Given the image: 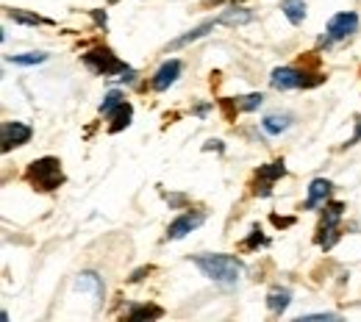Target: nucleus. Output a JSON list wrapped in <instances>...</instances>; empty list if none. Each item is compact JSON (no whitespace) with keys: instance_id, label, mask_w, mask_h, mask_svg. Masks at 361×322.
I'll use <instances>...</instances> for the list:
<instances>
[{"instance_id":"obj_1","label":"nucleus","mask_w":361,"mask_h":322,"mask_svg":"<svg viewBox=\"0 0 361 322\" xmlns=\"http://www.w3.org/2000/svg\"><path fill=\"white\" fill-rule=\"evenodd\" d=\"M195 264L201 267V272H203L206 278H212V281L220 283V286H234V283H239L242 264H239V258H234V256H225V253H217V256H195Z\"/></svg>"},{"instance_id":"obj_2","label":"nucleus","mask_w":361,"mask_h":322,"mask_svg":"<svg viewBox=\"0 0 361 322\" xmlns=\"http://www.w3.org/2000/svg\"><path fill=\"white\" fill-rule=\"evenodd\" d=\"M26 178H28V184H31L34 189H39V192H53V189H59V187L64 184L62 161L53 158V155H45V158L34 161V164L28 167Z\"/></svg>"},{"instance_id":"obj_3","label":"nucleus","mask_w":361,"mask_h":322,"mask_svg":"<svg viewBox=\"0 0 361 322\" xmlns=\"http://www.w3.org/2000/svg\"><path fill=\"white\" fill-rule=\"evenodd\" d=\"M84 64L92 70V73H98V75H125L131 67H125L109 48H95V50H89V53H84Z\"/></svg>"},{"instance_id":"obj_4","label":"nucleus","mask_w":361,"mask_h":322,"mask_svg":"<svg viewBox=\"0 0 361 322\" xmlns=\"http://www.w3.org/2000/svg\"><path fill=\"white\" fill-rule=\"evenodd\" d=\"M342 211H344L342 203H328V206H325V214H322V222H320V236H317L320 247L328 250V247H333V242L339 239L336 225H339V220H342Z\"/></svg>"},{"instance_id":"obj_5","label":"nucleus","mask_w":361,"mask_h":322,"mask_svg":"<svg viewBox=\"0 0 361 322\" xmlns=\"http://www.w3.org/2000/svg\"><path fill=\"white\" fill-rule=\"evenodd\" d=\"M355 28H358V15H353V12H339V15H333L331 23H328V42H342V39L353 37Z\"/></svg>"},{"instance_id":"obj_6","label":"nucleus","mask_w":361,"mask_h":322,"mask_svg":"<svg viewBox=\"0 0 361 322\" xmlns=\"http://www.w3.org/2000/svg\"><path fill=\"white\" fill-rule=\"evenodd\" d=\"M31 128L26 125V122H15V120H9V122H3V128H0V142H3V150L9 153V150H15V147H23L28 139H31Z\"/></svg>"},{"instance_id":"obj_7","label":"nucleus","mask_w":361,"mask_h":322,"mask_svg":"<svg viewBox=\"0 0 361 322\" xmlns=\"http://www.w3.org/2000/svg\"><path fill=\"white\" fill-rule=\"evenodd\" d=\"M203 211H187V214H180L175 222H169L167 228V239H184L187 234H192L195 228L203 225Z\"/></svg>"},{"instance_id":"obj_8","label":"nucleus","mask_w":361,"mask_h":322,"mask_svg":"<svg viewBox=\"0 0 361 322\" xmlns=\"http://www.w3.org/2000/svg\"><path fill=\"white\" fill-rule=\"evenodd\" d=\"M308 75L306 73H300V70H295V67H278V70H272V78H270V84L275 86V89H300V86H308L311 81H306Z\"/></svg>"},{"instance_id":"obj_9","label":"nucleus","mask_w":361,"mask_h":322,"mask_svg":"<svg viewBox=\"0 0 361 322\" xmlns=\"http://www.w3.org/2000/svg\"><path fill=\"white\" fill-rule=\"evenodd\" d=\"M281 176H286V167H284V161H275V164H267V167H259V176H256V195H261V198H267L270 195V189H272V184L281 178Z\"/></svg>"},{"instance_id":"obj_10","label":"nucleus","mask_w":361,"mask_h":322,"mask_svg":"<svg viewBox=\"0 0 361 322\" xmlns=\"http://www.w3.org/2000/svg\"><path fill=\"white\" fill-rule=\"evenodd\" d=\"M178 75H180V61H178V59L164 61V64L156 70V75H153V89H156V92L169 89V86L178 81Z\"/></svg>"},{"instance_id":"obj_11","label":"nucleus","mask_w":361,"mask_h":322,"mask_svg":"<svg viewBox=\"0 0 361 322\" xmlns=\"http://www.w3.org/2000/svg\"><path fill=\"white\" fill-rule=\"evenodd\" d=\"M328 195H331V181H325V178H317V181H311V187H308V198H306V209L325 206Z\"/></svg>"},{"instance_id":"obj_12","label":"nucleus","mask_w":361,"mask_h":322,"mask_svg":"<svg viewBox=\"0 0 361 322\" xmlns=\"http://www.w3.org/2000/svg\"><path fill=\"white\" fill-rule=\"evenodd\" d=\"M250 20H253V15H250L248 9H242V6H231V9H225V12L220 15L217 23H223V26H245V23H250Z\"/></svg>"},{"instance_id":"obj_13","label":"nucleus","mask_w":361,"mask_h":322,"mask_svg":"<svg viewBox=\"0 0 361 322\" xmlns=\"http://www.w3.org/2000/svg\"><path fill=\"white\" fill-rule=\"evenodd\" d=\"M75 289L78 292H92L95 297H103V283H100V278L95 272H81L75 278Z\"/></svg>"},{"instance_id":"obj_14","label":"nucleus","mask_w":361,"mask_h":322,"mask_svg":"<svg viewBox=\"0 0 361 322\" xmlns=\"http://www.w3.org/2000/svg\"><path fill=\"white\" fill-rule=\"evenodd\" d=\"M281 9L286 15V20L295 23V26H300L306 20V3H303V0H284Z\"/></svg>"},{"instance_id":"obj_15","label":"nucleus","mask_w":361,"mask_h":322,"mask_svg":"<svg viewBox=\"0 0 361 322\" xmlns=\"http://www.w3.org/2000/svg\"><path fill=\"white\" fill-rule=\"evenodd\" d=\"M289 303H292L289 289H272V292L267 294V305H270V311H275V314L286 311V305H289Z\"/></svg>"},{"instance_id":"obj_16","label":"nucleus","mask_w":361,"mask_h":322,"mask_svg":"<svg viewBox=\"0 0 361 322\" xmlns=\"http://www.w3.org/2000/svg\"><path fill=\"white\" fill-rule=\"evenodd\" d=\"M289 122H292V120H289L286 114H270V117H264L261 128H264L267 133H272V136H275V133H284V131L289 128Z\"/></svg>"},{"instance_id":"obj_17","label":"nucleus","mask_w":361,"mask_h":322,"mask_svg":"<svg viewBox=\"0 0 361 322\" xmlns=\"http://www.w3.org/2000/svg\"><path fill=\"white\" fill-rule=\"evenodd\" d=\"M212 28H214V23H203V26H198L195 31H189L187 37H180V39H175V42H172L169 48L175 50V48H184V45H189V42H198V39H203V37H206V34H209Z\"/></svg>"},{"instance_id":"obj_18","label":"nucleus","mask_w":361,"mask_h":322,"mask_svg":"<svg viewBox=\"0 0 361 322\" xmlns=\"http://www.w3.org/2000/svg\"><path fill=\"white\" fill-rule=\"evenodd\" d=\"M128 125H131V106L122 103V106L111 114V133H117V131H122V128H128Z\"/></svg>"},{"instance_id":"obj_19","label":"nucleus","mask_w":361,"mask_h":322,"mask_svg":"<svg viewBox=\"0 0 361 322\" xmlns=\"http://www.w3.org/2000/svg\"><path fill=\"white\" fill-rule=\"evenodd\" d=\"M122 103H125V100H122V95H120L117 89H111V92L103 97V103H100V114H103V117H111V114H114Z\"/></svg>"},{"instance_id":"obj_20","label":"nucleus","mask_w":361,"mask_h":322,"mask_svg":"<svg viewBox=\"0 0 361 322\" xmlns=\"http://www.w3.org/2000/svg\"><path fill=\"white\" fill-rule=\"evenodd\" d=\"M161 308L158 305H139L133 311H128V319H158Z\"/></svg>"},{"instance_id":"obj_21","label":"nucleus","mask_w":361,"mask_h":322,"mask_svg":"<svg viewBox=\"0 0 361 322\" xmlns=\"http://www.w3.org/2000/svg\"><path fill=\"white\" fill-rule=\"evenodd\" d=\"M48 56L45 53H20V56H9L12 64H23V67H31V64H42Z\"/></svg>"},{"instance_id":"obj_22","label":"nucleus","mask_w":361,"mask_h":322,"mask_svg":"<svg viewBox=\"0 0 361 322\" xmlns=\"http://www.w3.org/2000/svg\"><path fill=\"white\" fill-rule=\"evenodd\" d=\"M261 95H248V97H239V100H234L237 103V111H253V108H259L261 106Z\"/></svg>"},{"instance_id":"obj_23","label":"nucleus","mask_w":361,"mask_h":322,"mask_svg":"<svg viewBox=\"0 0 361 322\" xmlns=\"http://www.w3.org/2000/svg\"><path fill=\"white\" fill-rule=\"evenodd\" d=\"M12 17H15L17 23H26V26H42V23H48V20H42V17H28V15H23V12H12Z\"/></svg>"},{"instance_id":"obj_24","label":"nucleus","mask_w":361,"mask_h":322,"mask_svg":"<svg viewBox=\"0 0 361 322\" xmlns=\"http://www.w3.org/2000/svg\"><path fill=\"white\" fill-rule=\"evenodd\" d=\"M259 245H267V239L261 236V231H253V236L245 242V247H259Z\"/></svg>"},{"instance_id":"obj_25","label":"nucleus","mask_w":361,"mask_h":322,"mask_svg":"<svg viewBox=\"0 0 361 322\" xmlns=\"http://www.w3.org/2000/svg\"><path fill=\"white\" fill-rule=\"evenodd\" d=\"M306 319H336V314H308Z\"/></svg>"}]
</instances>
